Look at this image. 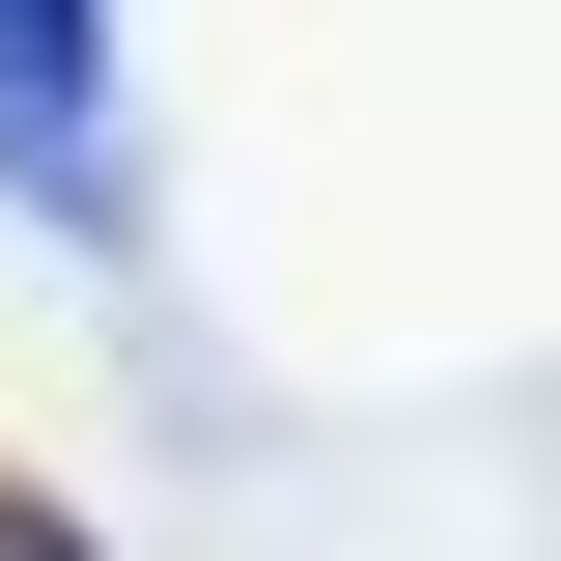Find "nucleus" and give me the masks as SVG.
Returning <instances> with one entry per match:
<instances>
[{
  "mask_svg": "<svg viewBox=\"0 0 561 561\" xmlns=\"http://www.w3.org/2000/svg\"><path fill=\"white\" fill-rule=\"evenodd\" d=\"M0 197H57L84 253L140 225V140H113V0H0Z\"/></svg>",
  "mask_w": 561,
  "mask_h": 561,
  "instance_id": "obj_1",
  "label": "nucleus"
},
{
  "mask_svg": "<svg viewBox=\"0 0 561 561\" xmlns=\"http://www.w3.org/2000/svg\"><path fill=\"white\" fill-rule=\"evenodd\" d=\"M0 561H84V534H57V505H28V478H0Z\"/></svg>",
  "mask_w": 561,
  "mask_h": 561,
  "instance_id": "obj_2",
  "label": "nucleus"
}]
</instances>
